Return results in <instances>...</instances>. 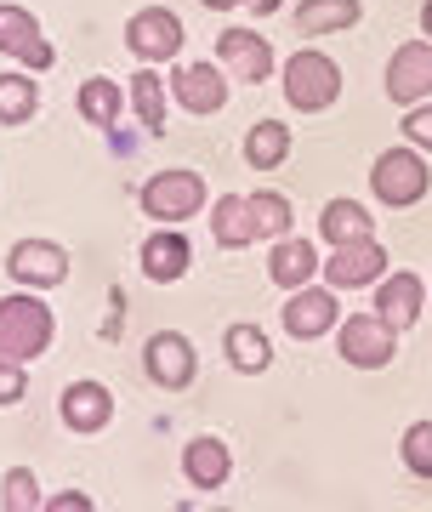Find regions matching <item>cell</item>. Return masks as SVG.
Here are the masks:
<instances>
[{
	"mask_svg": "<svg viewBox=\"0 0 432 512\" xmlns=\"http://www.w3.org/2000/svg\"><path fill=\"white\" fill-rule=\"evenodd\" d=\"M222 348H228L234 370H245V376H256V370H268V359H273L268 336H262L256 325H234L228 336H222Z\"/></svg>",
	"mask_w": 432,
	"mask_h": 512,
	"instance_id": "24",
	"label": "cell"
},
{
	"mask_svg": "<svg viewBox=\"0 0 432 512\" xmlns=\"http://www.w3.org/2000/svg\"><path fill=\"white\" fill-rule=\"evenodd\" d=\"M251 205H256V217H262V234H273V239L290 234V200L285 194L262 188V194H251Z\"/></svg>",
	"mask_w": 432,
	"mask_h": 512,
	"instance_id": "28",
	"label": "cell"
},
{
	"mask_svg": "<svg viewBox=\"0 0 432 512\" xmlns=\"http://www.w3.org/2000/svg\"><path fill=\"white\" fill-rule=\"evenodd\" d=\"M324 279H330V291H359V285H376V279H387V251H381L376 239L336 245V256H324Z\"/></svg>",
	"mask_w": 432,
	"mask_h": 512,
	"instance_id": "6",
	"label": "cell"
},
{
	"mask_svg": "<svg viewBox=\"0 0 432 512\" xmlns=\"http://www.w3.org/2000/svg\"><path fill=\"white\" fill-rule=\"evenodd\" d=\"M6 507L12 512L40 507V490H35V473H29V467H12V473H6Z\"/></svg>",
	"mask_w": 432,
	"mask_h": 512,
	"instance_id": "30",
	"label": "cell"
},
{
	"mask_svg": "<svg viewBox=\"0 0 432 512\" xmlns=\"http://www.w3.org/2000/svg\"><path fill=\"white\" fill-rule=\"evenodd\" d=\"M188 262H194V251H188V239H182L177 228H165V234H154L143 245V274L154 279V285L182 279V274H188Z\"/></svg>",
	"mask_w": 432,
	"mask_h": 512,
	"instance_id": "20",
	"label": "cell"
},
{
	"mask_svg": "<svg viewBox=\"0 0 432 512\" xmlns=\"http://www.w3.org/2000/svg\"><path fill=\"white\" fill-rule=\"evenodd\" d=\"M245 6H256V12H279L285 0H245Z\"/></svg>",
	"mask_w": 432,
	"mask_h": 512,
	"instance_id": "34",
	"label": "cell"
},
{
	"mask_svg": "<svg viewBox=\"0 0 432 512\" xmlns=\"http://www.w3.org/2000/svg\"><path fill=\"white\" fill-rule=\"evenodd\" d=\"M182 473H188V484L194 490H222L228 484V473H234V456H228V444L222 439H188V450H182Z\"/></svg>",
	"mask_w": 432,
	"mask_h": 512,
	"instance_id": "16",
	"label": "cell"
},
{
	"mask_svg": "<svg viewBox=\"0 0 432 512\" xmlns=\"http://www.w3.org/2000/svg\"><path fill=\"white\" fill-rule=\"evenodd\" d=\"M285 97H290V109H302V114L330 109L342 97V69L324 52H296L285 63Z\"/></svg>",
	"mask_w": 432,
	"mask_h": 512,
	"instance_id": "2",
	"label": "cell"
},
{
	"mask_svg": "<svg viewBox=\"0 0 432 512\" xmlns=\"http://www.w3.org/2000/svg\"><path fill=\"white\" fill-rule=\"evenodd\" d=\"M398 348V330L381 319V313H353L342 325V359L359 370H381Z\"/></svg>",
	"mask_w": 432,
	"mask_h": 512,
	"instance_id": "5",
	"label": "cell"
},
{
	"mask_svg": "<svg viewBox=\"0 0 432 512\" xmlns=\"http://www.w3.org/2000/svg\"><path fill=\"white\" fill-rule=\"evenodd\" d=\"M319 234L330 239V245H353V239L376 234V217H370L359 200H330L324 205V217H319Z\"/></svg>",
	"mask_w": 432,
	"mask_h": 512,
	"instance_id": "21",
	"label": "cell"
},
{
	"mask_svg": "<svg viewBox=\"0 0 432 512\" xmlns=\"http://www.w3.org/2000/svg\"><path fill=\"white\" fill-rule=\"evenodd\" d=\"M404 137H410L415 148H432V109H427V103H421V109L404 120Z\"/></svg>",
	"mask_w": 432,
	"mask_h": 512,
	"instance_id": "32",
	"label": "cell"
},
{
	"mask_svg": "<svg viewBox=\"0 0 432 512\" xmlns=\"http://www.w3.org/2000/svg\"><path fill=\"white\" fill-rule=\"evenodd\" d=\"M18 399H23V365L0 359V404H18Z\"/></svg>",
	"mask_w": 432,
	"mask_h": 512,
	"instance_id": "31",
	"label": "cell"
},
{
	"mask_svg": "<svg viewBox=\"0 0 432 512\" xmlns=\"http://www.w3.org/2000/svg\"><path fill=\"white\" fill-rule=\"evenodd\" d=\"M0 52H12L18 63H29V69H52L57 63L52 40L40 35L35 12H23V6H0Z\"/></svg>",
	"mask_w": 432,
	"mask_h": 512,
	"instance_id": "10",
	"label": "cell"
},
{
	"mask_svg": "<svg viewBox=\"0 0 432 512\" xmlns=\"http://www.w3.org/2000/svg\"><path fill=\"white\" fill-rule=\"evenodd\" d=\"M120 103H126V92L114 80H86L80 86V114H86L91 126H114L120 120Z\"/></svg>",
	"mask_w": 432,
	"mask_h": 512,
	"instance_id": "27",
	"label": "cell"
},
{
	"mask_svg": "<svg viewBox=\"0 0 432 512\" xmlns=\"http://www.w3.org/2000/svg\"><path fill=\"white\" fill-rule=\"evenodd\" d=\"M387 97L393 103H427L432 97V40H410L398 46L387 63Z\"/></svg>",
	"mask_w": 432,
	"mask_h": 512,
	"instance_id": "8",
	"label": "cell"
},
{
	"mask_svg": "<svg viewBox=\"0 0 432 512\" xmlns=\"http://www.w3.org/2000/svg\"><path fill=\"white\" fill-rule=\"evenodd\" d=\"M211 228H216V245H228V251H245L251 239H262V217H256L251 194H222L211 211Z\"/></svg>",
	"mask_w": 432,
	"mask_h": 512,
	"instance_id": "15",
	"label": "cell"
},
{
	"mask_svg": "<svg viewBox=\"0 0 432 512\" xmlns=\"http://www.w3.org/2000/svg\"><path fill=\"white\" fill-rule=\"evenodd\" d=\"M427 183H432V171H427V160L415 154V148H387L376 160V171H370V188H376V200L381 205H415L421 194H427Z\"/></svg>",
	"mask_w": 432,
	"mask_h": 512,
	"instance_id": "3",
	"label": "cell"
},
{
	"mask_svg": "<svg viewBox=\"0 0 432 512\" xmlns=\"http://www.w3.org/2000/svg\"><path fill=\"white\" fill-rule=\"evenodd\" d=\"M313 268H324L319 262V251H313V239H279L273 245V256H268V279L273 285H285V291H296V285H307L313 279Z\"/></svg>",
	"mask_w": 432,
	"mask_h": 512,
	"instance_id": "19",
	"label": "cell"
},
{
	"mask_svg": "<svg viewBox=\"0 0 432 512\" xmlns=\"http://www.w3.org/2000/svg\"><path fill=\"white\" fill-rule=\"evenodd\" d=\"M131 109H137V120L148 131H165V80L154 69L131 74Z\"/></svg>",
	"mask_w": 432,
	"mask_h": 512,
	"instance_id": "26",
	"label": "cell"
},
{
	"mask_svg": "<svg viewBox=\"0 0 432 512\" xmlns=\"http://www.w3.org/2000/svg\"><path fill=\"white\" fill-rule=\"evenodd\" d=\"M52 308L40 302V296H6L0 302V359H40V353L52 348Z\"/></svg>",
	"mask_w": 432,
	"mask_h": 512,
	"instance_id": "1",
	"label": "cell"
},
{
	"mask_svg": "<svg viewBox=\"0 0 432 512\" xmlns=\"http://www.w3.org/2000/svg\"><path fill=\"white\" fill-rule=\"evenodd\" d=\"M216 57H222L228 80H245V86H256V80L273 74V46L256 29H222L216 35Z\"/></svg>",
	"mask_w": 432,
	"mask_h": 512,
	"instance_id": "7",
	"label": "cell"
},
{
	"mask_svg": "<svg viewBox=\"0 0 432 512\" xmlns=\"http://www.w3.org/2000/svg\"><path fill=\"white\" fill-rule=\"evenodd\" d=\"M421 29H427V35H432V0H427V6H421Z\"/></svg>",
	"mask_w": 432,
	"mask_h": 512,
	"instance_id": "36",
	"label": "cell"
},
{
	"mask_svg": "<svg viewBox=\"0 0 432 512\" xmlns=\"http://www.w3.org/2000/svg\"><path fill=\"white\" fill-rule=\"evenodd\" d=\"M285 154H290V126H279V120H256L251 137H245V160H251L256 171H273Z\"/></svg>",
	"mask_w": 432,
	"mask_h": 512,
	"instance_id": "23",
	"label": "cell"
},
{
	"mask_svg": "<svg viewBox=\"0 0 432 512\" xmlns=\"http://www.w3.org/2000/svg\"><path fill=\"white\" fill-rule=\"evenodd\" d=\"M52 512H80V507H91L86 495H57V501H46Z\"/></svg>",
	"mask_w": 432,
	"mask_h": 512,
	"instance_id": "33",
	"label": "cell"
},
{
	"mask_svg": "<svg viewBox=\"0 0 432 512\" xmlns=\"http://www.w3.org/2000/svg\"><path fill=\"white\" fill-rule=\"evenodd\" d=\"M404 467L415 478H432V421H415L404 433Z\"/></svg>",
	"mask_w": 432,
	"mask_h": 512,
	"instance_id": "29",
	"label": "cell"
},
{
	"mask_svg": "<svg viewBox=\"0 0 432 512\" xmlns=\"http://www.w3.org/2000/svg\"><path fill=\"white\" fill-rule=\"evenodd\" d=\"M336 296L330 291H313V285H296L285 302V330L290 336H302V342H313V336H324V330H336Z\"/></svg>",
	"mask_w": 432,
	"mask_h": 512,
	"instance_id": "13",
	"label": "cell"
},
{
	"mask_svg": "<svg viewBox=\"0 0 432 512\" xmlns=\"http://www.w3.org/2000/svg\"><path fill=\"white\" fill-rule=\"evenodd\" d=\"M421 296H427V285H421L415 274H393V279H381L376 313H381L393 330H410L415 319H421Z\"/></svg>",
	"mask_w": 432,
	"mask_h": 512,
	"instance_id": "17",
	"label": "cell"
},
{
	"mask_svg": "<svg viewBox=\"0 0 432 512\" xmlns=\"http://www.w3.org/2000/svg\"><path fill=\"white\" fill-rule=\"evenodd\" d=\"M171 92H177V103L188 114H216L228 103V80H222V69H211V63H188V69H177Z\"/></svg>",
	"mask_w": 432,
	"mask_h": 512,
	"instance_id": "14",
	"label": "cell"
},
{
	"mask_svg": "<svg viewBox=\"0 0 432 512\" xmlns=\"http://www.w3.org/2000/svg\"><path fill=\"white\" fill-rule=\"evenodd\" d=\"M12 279L18 285H40V291H52V285H63L69 279V256L57 251L52 239H23V245H12Z\"/></svg>",
	"mask_w": 432,
	"mask_h": 512,
	"instance_id": "11",
	"label": "cell"
},
{
	"mask_svg": "<svg viewBox=\"0 0 432 512\" xmlns=\"http://www.w3.org/2000/svg\"><path fill=\"white\" fill-rule=\"evenodd\" d=\"M143 365H148V376L160 387H188L194 382V342L188 336H177V330H160L154 342H148V353H143Z\"/></svg>",
	"mask_w": 432,
	"mask_h": 512,
	"instance_id": "12",
	"label": "cell"
},
{
	"mask_svg": "<svg viewBox=\"0 0 432 512\" xmlns=\"http://www.w3.org/2000/svg\"><path fill=\"white\" fill-rule=\"evenodd\" d=\"M353 23H359V0H307L296 12L302 35H336V29H353Z\"/></svg>",
	"mask_w": 432,
	"mask_h": 512,
	"instance_id": "22",
	"label": "cell"
},
{
	"mask_svg": "<svg viewBox=\"0 0 432 512\" xmlns=\"http://www.w3.org/2000/svg\"><path fill=\"white\" fill-rule=\"evenodd\" d=\"M108 416H114V399L103 382H74L63 393V421L74 433H97V427H108Z\"/></svg>",
	"mask_w": 432,
	"mask_h": 512,
	"instance_id": "18",
	"label": "cell"
},
{
	"mask_svg": "<svg viewBox=\"0 0 432 512\" xmlns=\"http://www.w3.org/2000/svg\"><path fill=\"white\" fill-rule=\"evenodd\" d=\"M126 40H131V52L143 57V63H165V57L182 52V18L165 12V6H148V12L131 18Z\"/></svg>",
	"mask_w": 432,
	"mask_h": 512,
	"instance_id": "9",
	"label": "cell"
},
{
	"mask_svg": "<svg viewBox=\"0 0 432 512\" xmlns=\"http://www.w3.org/2000/svg\"><path fill=\"white\" fill-rule=\"evenodd\" d=\"M205 6H211V12H228V6H245V0H205Z\"/></svg>",
	"mask_w": 432,
	"mask_h": 512,
	"instance_id": "35",
	"label": "cell"
},
{
	"mask_svg": "<svg viewBox=\"0 0 432 512\" xmlns=\"http://www.w3.org/2000/svg\"><path fill=\"white\" fill-rule=\"evenodd\" d=\"M199 205H205V183H199V171H182V165H171V171H154L143 188V211L154 222H182V217H194Z\"/></svg>",
	"mask_w": 432,
	"mask_h": 512,
	"instance_id": "4",
	"label": "cell"
},
{
	"mask_svg": "<svg viewBox=\"0 0 432 512\" xmlns=\"http://www.w3.org/2000/svg\"><path fill=\"white\" fill-rule=\"evenodd\" d=\"M40 103V86L29 74H0V126H23Z\"/></svg>",
	"mask_w": 432,
	"mask_h": 512,
	"instance_id": "25",
	"label": "cell"
}]
</instances>
